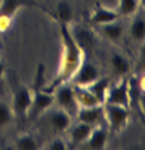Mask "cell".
Returning a JSON list of instances; mask_svg holds the SVG:
<instances>
[{
    "label": "cell",
    "instance_id": "13",
    "mask_svg": "<svg viewBox=\"0 0 145 150\" xmlns=\"http://www.w3.org/2000/svg\"><path fill=\"white\" fill-rule=\"evenodd\" d=\"M94 126L88 123H83V121H77L75 125H70L69 126V139H70V145L77 147V145H81L86 142L88 136L91 134Z\"/></svg>",
    "mask_w": 145,
    "mask_h": 150
},
{
    "label": "cell",
    "instance_id": "17",
    "mask_svg": "<svg viewBox=\"0 0 145 150\" xmlns=\"http://www.w3.org/2000/svg\"><path fill=\"white\" fill-rule=\"evenodd\" d=\"M110 67L116 78H125L131 72V61L123 53H113L110 56Z\"/></svg>",
    "mask_w": 145,
    "mask_h": 150
},
{
    "label": "cell",
    "instance_id": "14",
    "mask_svg": "<svg viewBox=\"0 0 145 150\" xmlns=\"http://www.w3.org/2000/svg\"><path fill=\"white\" fill-rule=\"evenodd\" d=\"M107 139H108V129L107 126H104V125H99V126H94L93 131H91V134L88 136L86 139V149L89 150H102L105 149V145H107Z\"/></svg>",
    "mask_w": 145,
    "mask_h": 150
},
{
    "label": "cell",
    "instance_id": "8",
    "mask_svg": "<svg viewBox=\"0 0 145 150\" xmlns=\"http://www.w3.org/2000/svg\"><path fill=\"white\" fill-rule=\"evenodd\" d=\"M104 104H115V105H123L129 109V96H128V80L120 78L115 85L110 83L105 94V102Z\"/></svg>",
    "mask_w": 145,
    "mask_h": 150
},
{
    "label": "cell",
    "instance_id": "16",
    "mask_svg": "<svg viewBox=\"0 0 145 150\" xmlns=\"http://www.w3.org/2000/svg\"><path fill=\"white\" fill-rule=\"evenodd\" d=\"M97 29H99V34H101L105 40L113 42V43L120 42L123 38V35H125V26H123L121 23H118V19L112 21V23H107V24H102Z\"/></svg>",
    "mask_w": 145,
    "mask_h": 150
},
{
    "label": "cell",
    "instance_id": "22",
    "mask_svg": "<svg viewBox=\"0 0 145 150\" xmlns=\"http://www.w3.org/2000/svg\"><path fill=\"white\" fill-rule=\"evenodd\" d=\"M110 86V80L105 77H99L97 80H94L91 85H88V90L96 96V99L99 101V104H104L105 102V94H107V90Z\"/></svg>",
    "mask_w": 145,
    "mask_h": 150
},
{
    "label": "cell",
    "instance_id": "23",
    "mask_svg": "<svg viewBox=\"0 0 145 150\" xmlns=\"http://www.w3.org/2000/svg\"><path fill=\"white\" fill-rule=\"evenodd\" d=\"M15 147L18 150H37L38 149V142L32 134H21L16 139Z\"/></svg>",
    "mask_w": 145,
    "mask_h": 150
},
{
    "label": "cell",
    "instance_id": "4",
    "mask_svg": "<svg viewBox=\"0 0 145 150\" xmlns=\"http://www.w3.org/2000/svg\"><path fill=\"white\" fill-rule=\"evenodd\" d=\"M104 107V120L107 123V129L112 134H118L128 126L131 110L128 107L115 104H102Z\"/></svg>",
    "mask_w": 145,
    "mask_h": 150
},
{
    "label": "cell",
    "instance_id": "19",
    "mask_svg": "<svg viewBox=\"0 0 145 150\" xmlns=\"http://www.w3.org/2000/svg\"><path fill=\"white\" fill-rule=\"evenodd\" d=\"M73 94H75V101H77V104H78V107L102 105V104H99L96 96L88 90V86H77V85H73Z\"/></svg>",
    "mask_w": 145,
    "mask_h": 150
},
{
    "label": "cell",
    "instance_id": "18",
    "mask_svg": "<svg viewBox=\"0 0 145 150\" xmlns=\"http://www.w3.org/2000/svg\"><path fill=\"white\" fill-rule=\"evenodd\" d=\"M49 16L56 21L58 24H70L73 19V8L70 5V2L67 0H61L56 5L54 13H49Z\"/></svg>",
    "mask_w": 145,
    "mask_h": 150
},
{
    "label": "cell",
    "instance_id": "3",
    "mask_svg": "<svg viewBox=\"0 0 145 150\" xmlns=\"http://www.w3.org/2000/svg\"><path fill=\"white\" fill-rule=\"evenodd\" d=\"M32 104V91L29 86L21 83L19 80H15L13 83V98H11V107L13 117L21 121H24L29 115V109Z\"/></svg>",
    "mask_w": 145,
    "mask_h": 150
},
{
    "label": "cell",
    "instance_id": "12",
    "mask_svg": "<svg viewBox=\"0 0 145 150\" xmlns=\"http://www.w3.org/2000/svg\"><path fill=\"white\" fill-rule=\"evenodd\" d=\"M118 18H120L118 13L113 8H107V6H104L102 3H96L93 11H91V15H89V23L93 24V26L99 27V26H102V24L116 21Z\"/></svg>",
    "mask_w": 145,
    "mask_h": 150
},
{
    "label": "cell",
    "instance_id": "21",
    "mask_svg": "<svg viewBox=\"0 0 145 150\" xmlns=\"http://www.w3.org/2000/svg\"><path fill=\"white\" fill-rule=\"evenodd\" d=\"M144 5V0H118L115 11L118 13L120 18L125 16H132L134 13H137Z\"/></svg>",
    "mask_w": 145,
    "mask_h": 150
},
{
    "label": "cell",
    "instance_id": "24",
    "mask_svg": "<svg viewBox=\"0 0 145 150\" xmlns=\"http://www.w3.org/2000/svg\"><path fill=\"white\" fill-rule=\"evenodd\" d=\"M13 110L10 104H6V102L0 101V129H3V128H6L10 123L13 121Z\"/></svg>",
    "mask_w": 145,
    "mask_h": 150
},
{
    "label": "cell",
    "instance_id": "9",
    "mask_svg": "<svg viewBox=\"0 0 145 150\" xmlns=\"http://www.w3.org/2000/svg\"><path fill=\"white\" fill-rule=\"evenodd\" d=\"M128 96H129V110L144 112V81L140 77L132 75L128 78Z\"/></svg>",
    "mask_w": 145,
    "mask_h": 150
},
{
    "label": "cell",
    "instance_id": "1",
    "mask_svg": "<svg viewBox=\"0 0 145 150\" xmlns=\"http://www.w3.org/2000/svg\"><path fill=\"white\" fill-rule=\"evenodd\" d=\"M58 27H59V37H61V42H62V56H61V64H59L56 77L53 78L51 83L45 86L51 93L61 83L69 81L84 59V53L78 48V45L75 43V40L70 35L69 24H58Z\"/></svg>",
    "mask_w": 145,
    "mask_h": 150
},
{
    "label": "cell",
    "instance_id": "10",
    "mask_svg": "<svg viewBox=\"0 0 145 150\" xmlns=\"http://www.w3.org/2000/svg\"><path fill=\"white\" fill-rule=\"evenodd\" d=\"M45 113H46L48 125L51 126V129L54 133H67L69 126L72 125V117L65 110H62L61 107H58V109H51L49 107Z\"/></svg>",
    "mask_w": 145,
    "mask_h": 150
},
{
    "label": "cell",
    "instance_id": "6",
    "mask_svg": "<svg viewBox=\"0 0 145 150\" xmlns=\"http://www.w3.org/2000/svg\"><path fill=\"white\" fill-rule=\"evenodd\" d=\"M53 94H54V102L58 104V107H61L62 110H65L70 117H75L77 112H78V104L75 101V94H73V85L70 81H65V83H61L59 86H56L53 90Z\"/></svg>",
    "mask_w": 145,
    "mask_h": 150
},
{
    "label": "cell",
    "instance_id": "20",
    "mask_svg": "<svg viewBox=\"0 0 145 150\" xmlns=\"http://www.w3.org/2000/svg\"><path fill=\"white\" fill-rule=\"evenodd\" d=\"M132 21H131L129 24V35L131 38H132L134 42H139V43H142L144 38H145V21H144V15L142 11H137L132 15Z\"/></svg>",
    "mask_w": 145,
    "mask_h": 150
},
{
    "label": "cell",
    "instance_id": "5",
    "mask_svg": "<svg viewBox=\"0 0 145 150\" xmlns=\"http://www.w3.org/2000/svg\"><path fill=\"white\" fill-rule=\"evenodd\" d=\"M69 30H70L72 38L75 40V43L78 45V48L84 53V56H89L91 51L94 50V46H96V34H94V30L80 23H70Z\"/></svg>",
    "mask_w": 145,
    "mask_h": 150
},
{
    "label": "cell",
    "instance_id": "2",
    "mask_svg": "<svg viewBox=\"0 0 145 150\" xmlns=\"http://www.w3.org/2000/svg\"><path fill=\"white\" fill-rule=\"evenodd\" d=\"M45 81H46L45 80V67L43 64H38L34 85L30 88V91H32V104H30L29 113L32 117H40L42 113H45L54 104V94L45 88L46 86Z\"/></svg>",
    "mask_w": 145,
    "mask_h": 150
},
{
    "label": "cell",
    "instance_id": "27",
    "mask_svg": "<svg viewBox=\"0 0 145 150\" xmlns=\"http://www.w3.org/2000/svg\"><path fill=\"white\" fill-rule=\"evenodd\" d=\"M3 77H5V64H3V61L0 59V86H2Z\"/></svg>",
    "mask_w": 145,
    "mask_h": 150
},
{
    "label": "cell",
    "instance_id": "25",
    "mask_svg": "<svg viewBox=\"0 0 145 150\" xmlns=\"http://www.w3.org/2000/svg\"><path fill=\"white\" fill-rule=\"evenodd\" d=\"M45 149L46 150H67L69 149V144L62 137H53L51 141H48L45 144Z\"/></svg>",
    "mask_w": 145,
    "mask_h": 150
},
{
    "label": "cell",
    "instance_id": "7",
    "mask_svg": "<svg viewBox=\"0 0 145 150\" xmlns=\"http://www.w3.org/2000/svg\"><path fill=\"white\" fill-rule=\"evenodd\" d=\"M99 77H101V74H99L97 66L94 62H91L88 59V56H84L83 62L80 64V67L77 69V72L73 74V77L69 81L72 85H77V86H88L94 80H97Z\"/></svg>",
    "mask_w": 145,
    "mask_h": 150
},
{
    "label": "cell",
    "instance_id": "15",
    "mask_svg": "<svg viewBox=\"0 0 145 150\" xmlns=\"http://www.w3.org/2000/svg\"><path fill=\"white\" fill-rule=\"evenodd\" d=\"M27 6H38V5L34 0H2L0 2V16L13 19L21 8H27Z\"/></svg>",
    "mask_w": 145,
    "mask_h": 150
},
{
    "label": "cell",
    "instance_id": "26",
    "mask_svg": "<svg viewBox=\"0 0 145 150\" xmlns=\"http://www.w3.org/2000/svg\"><path fill=\"white\" fill-rule=\"evenodd\" d=\"M11 18H5V16H0V32H6L11 26Z\"/></svg>",
    "mask_w": 145,
    "mask_h": 150
},
{
    "label": "cell",
    "instance_id": "11",
    "mask_svg": "<svg viewBox=\"0 0 145 150\" xmlns=\"http://www.w3.org/2000/svg\"><path fill=\"white\" fill-rule=\"evenodd\" d=\"M75 117L78 121L88 123L91 126H99V125H104V107L102 105L80 107Z\"/></svg>",
    "mask_w": 145,
    "mask_h": 150
}]
</instances>
